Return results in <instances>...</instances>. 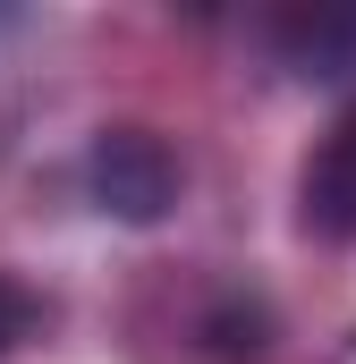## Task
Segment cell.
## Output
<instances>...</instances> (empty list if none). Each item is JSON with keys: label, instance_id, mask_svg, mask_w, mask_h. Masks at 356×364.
Returning <instances> with one entry per match:
<instances>
[{"label": "cell", "instance_id": "obj_3", "mask_svg": "<svg viewBox=\"0 0 356 364\" xmlns=\"http://www.w3.org/2000/svg\"><path fill=\"white\" fill-rule=\"evenodd\" d=\"M26 322H34V296H26V288H9V279H0V348H9V339H17V331H26Z\"/></svg>", "mask_w": 356, "mask_h": 364}, {"label": "cell", "instance_id": "obj_2", "mask_svg": "<svg viewBox=\"0 0 356 364\" xmlns=\"http://www.w3.org/2000/svg\"><path fill=\"white\" fill-rule=\"evenodd\" d=\"M305 229H323V237L356 229V119L305 161Z\"/></svg>", "mask_w": 356, "mask_h": 364}, {"label": "cell", "instance_id": "obj_1", "mask_svg": "<svg viewBox=\"0 0 356 364\" xmlns=\"http://www.w3.org/2000/svg\"><path fill=\"white\" fill-rule=\"evenodd\" d=\"M85 186L110 220H162L178 203V153L153 136V127H102L85 153Z\"/></svg>", "mask_w": 356, "mask_h": 364}]
</instances>
